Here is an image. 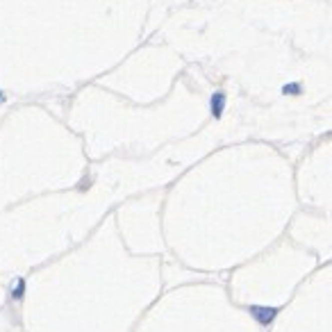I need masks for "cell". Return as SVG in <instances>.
I'll return each instance as SVG.
<instances>
[{
  "label": "cell",
  "mask_w": 332,
  "mask_h": 332,
  "mask_svg": "<svg viewBox=\"0 0 332 332\" xmlns=\"http://www.w3.org/2000/svg\"><path fill=\"white\" fill-rule=\"evenodd\" d=\"M0 100H3V94H0Z\"/></svg>",
  "instance_id": "3957f363"
},
{
  "label": "cell",
  "mask_w": 332,
  "mask_h": 332,
  "mask_svg": "<svg viewBox=\"0 0 332 332\" xmlns=\"http://www.w3.org/2000/svg\"><path fill=\"white\" fill-rule=\"evenodd\" d=\"M209 109H212V116L214 119H221L223 116V109H225V94H214L212 100H209Z\"/></svg>",
  "instance_id": "6da1fadb"
},
{
  "label": "cell",
  "mask_w": 332,
  "mask_h": 332,
  "mask_svg": "<svg viewBox=\"0 0 332 332\" xmlns=\"http://www.w3.org/2000/svg\"><path fill=\"white\" fill-rule=\"evenodd\" d=\"M282 91H284V94H300V87H298L296 82H291V85H284Z\"/></svg>",
  "instance_id": "7a4b0ae2"
}]
</instances>
